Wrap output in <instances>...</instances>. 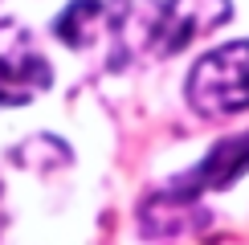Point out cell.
<instances>
[{
    "label": "cell",
    "mask_w": 249,
    "mask_h": 245,
    "mask_svg": "<svg viewBox=\"0 0 249 245\" xmlns=\"http://www.w3.org/2000/svg\"><path fill=\"white\" fill-rule=\"evenodd\" d=\"M53 70L17 20H0V106H20L49 90Z\"/></svg>",
    "instance_id": "3957f363"
},
{
    "label": "cell",
    "mask_w": 249,
    "mask_h": 245,
    "mask_svg": "<svg viewBox=\"0 0 249 245\" xmlns=\"http://www.w3.org/2000/svg\"><path fill=\"white\" fill-rule=\"evenodd\" d=\"M188 102L204 119L249 110V41H229L196 61L188 74Z\"/></svg>",
    "instance_id": "6da1fadb"
},
{
    "label": "cell",
    "mask_w": 249,
    "mask_h": 245,
    "mask_svg": "<svg viewBox=\"0 0 249 245\" xmlns=\"http://www.w3.org/2000/svg\"><path fill=\"white\" fill-rule=\"evenodd\" d=\"M131 29V0H74L57 17L53 33L70 49H90L115 37L123 45V33Z\"/></svg>",
    "instance_id": "277c9868"
},
{
    "label": "cell",
    "mask_w": 249,
    "mask_h": 245,
    "mask_svg": "<svg viewBox=\"0 0 249 245\" xmlns=\"http://www.w3.org/2000/svg\"><path fill=\"white\" fill-rule=\"evenodd\" d=\"M241 172H249V131L216 143L192 172H184V176L172 184L168 196L172 200H196V196H204V192H221V188H229Z\"/></svg>",
    "instance_id": "5b68a950"
},
{
    "label": "cell",
    "mask_w": 249,
    "mask_h": 245,
    "mask_svg": "<svg viewBox=\"0 0 249 245\" xmlns=\"http://www.w3.org/2000/svg\"><path fill=\"white\" fill-rule=\"evenodd\" d=\"M233 17V0H168L147 25V49L155 57H172L192 41L216 33Z\"/></svg>",
    "instance_id": "7a4b0ae2"
}]
</instances>
